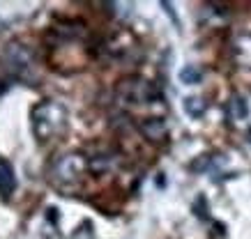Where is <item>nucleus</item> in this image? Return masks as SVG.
Wrapping results in <instances>:
<instances>
[{
  "mask_svg": "<svg viewBox=\"0 0 251 239\" xmlns=\"http://www.w3.org/2000/svg\"><path fill=\"white\" fill-rule=\"evenodd\" d=\"M67 129V108L53 99L39 101L32 108V131L39 143L53 140Z\"/></svg>",
  "mask_w": 251,
  "mask_h": 239,
  "instance_id": "1",
  "label": "nucleus"
},
{
  "mask_svg": "<svg viewBox=\"0 0 251 239\" xmlns=\"http://www.w3.org/2000/svg\"><path fill=\"white\" fill-rule=\"evenodd\" d=\"M88 170H90V166H88V159L83 154L69 152V154L58 156L51 163L49 177H51L55 189H60V191H74V189L81 186Z\"/></svg>",
  "mask_w": 251,
  "mask_h": 239,
  "instance_id": "2",
  "label": "nucleus"
},
{
  "mask_svg": "<svg viewBox=\"0 0 251 239\" xmlns=\"http://www.w3.org/2000/svg\"><path fill=\"white\" fill-rule=\"evenodd\" d=\"M115 99L120 101L122 106H150V104H157L161 101V92L159 87L148 81V78L141 76H127L122 78L118 87H115Z\"/></svg>",
  "mask_w": 251,
  "mask_h": 239,
  "instance_id": "3",
  "label": "nucleus"
},
{
  "mask_svg": "<svg viewBox=\"0 0 251 239\" xmlns=\"http://www.w3.org/2000/svg\"><path fill=\"white\" fill-rule=\"evenodd\" d=\"M136 51H138V44L129 32L120 30L104 42V53H106L111 60H118V62L131 60V58L136 55Z\"/></svg>",
  "mask_w": 251,
  "mask_h": 239,
  "instance_id": "4",
  "label": "nucleus"
},
{
  "mask_svg": "<svg viewBox=\"0 0 251 239\" xmlns=\"http://www.w3.org/2000/svg\"><path fill=\"white\" fill-rule=\"evenodd\" d=\"M51 35H55V37L65 39V42H78V39H83L85 35H88V30H85V25L81 23V21H74V19H62V21H58V23L51 28Z\"/></svg>",
  "mask_w": 251,
  "mask_h": 239,
  "instance_id": "5",
  "label": "nucleus"
},
{
  "mask_svg": "<svg viewBox=\"0 0 251 239\" xmlns=\"http://www.w3.org/2000/svg\"><path fill=\"white\" fill-rule=\"evenodd\" d=\"M138 131L152 143H164L168 138V124L164 117H143L138 122Z\"/></svg>",
  "mask_w": 251,
  "mask_h": 239,
  "instance_id": "6",
  "label": "nucleus"
},
{
  "mask_svg": "<svg viewBox=\"0 0 251 239\" xmlns=\"http://www.w3.org/2000/svg\"><path fill=\"white\" fill-rule=\"evenodd\" d=\"M230 51H233V60H235L237 67L251 69V35L249 32L237 35L233 39V44H230Z\"/></svg>",
  "mask_w": 251,
  "mask_h": 239,
  "instance_id": "7",
  "label": "nucleus"
},
{
  "mask_svg": "<svg viewBox=\"0 0 251 239\" xmlns=\"http://www.w3.org/2000/svg\"><path fill=\"white\" fill-rule=\"evenodd\" d=\"M7 55H9V62H12V69H14L16 76H21V78H32V76H30L32 60H30V53H28V48H23V46H12Z\"/></svg>",
  "mask_w": 251,
  "mask_h": 239,
  "instance_id": "8",
  "label": "nucleus"
},
{
  "mask_svg": "<svg viewBox=\"0 0 251 239\" xmlns=\"http://www.w3.org/2000/svg\"><path fill=\"white\" fill-rule=\"evenodd\" d=\"M16 191V175H14V168L7 159L0 156V198L2 200H9L12 193Z\"/></svg>",
  "mask_w": 251,
  "mask_h": 239,
  "instance_id": "9",
  "label": "nucleus"
},
{
  "mask_svg": "<svg viewBox=\"0 0 251 239\" xmlns=\"http://www.w3.org/2000/svg\"><path fill=\"white\" fill-rule=\"evenodd\" d=\"M118 163H120V156L115 154V152H97V154L92 156V159H88V166H90V170H92V173H97V175H101V173H108V170H113Z\"/></svg>",
  "mask_w": 251,
  "mask_h": 239,
  "instance_id": "10",
  "label": "nucleus"
},
{
  "mask_svg": "<svg viewBox=\"0 0 251 239\" xmlns=\"http://www.w3.org/2000/svg\"><path fill=\"white\" fill-rule=\"evenodd\" d=\"M184 110L191 117H201L205 113V101L201 99V97H189V99H184Z\"/></svg>",
  "mask_w": 251,
  "mask_h": 239,
  "instance_id": "11",
  "label": "nucleus"
},
{
  "mask_svg": "<svg viewBox=\"0 0 251 239\" xmlns=\"http://www.w3.org/2000/svg\"><path fill=\"white\" fill-rule=\"evenodd\" d=\"M201 78H203V71L198 69V67H194V65H187L182 71H180V81L187 85H196L201 83Z\"/></svg>",
  "mask_w": 251,
  "mask_h": 239,
  "instance_id": "12",
  "label": "nucleus"
},
{
  "mask_svg": "<svg viewBox=\"0 0 251 239\" xmlns=\"http://www.w3.org/2000/svg\"><path fill=\"white\" fill-rule=\"evenodd\" d=\"M228 115L233 117V120H244V117H247V104H244V99L233 97V99L228 101Z\"/></svg>",
  "mask_w": 251,
  "mask_h": 239,
  "instance_id": "13",
  "label": "nucleus"
},
{
  "mask_svg": "<svg viewBox=\"0 0 251 239\" xmlns=\"http://www.w3.org/2000/svg\"><path fill=\"white\" fill-rule=\"evenodd\" d=\"M249 136H251V129H249ZM249 140H251V138H249Z\"/></svg>",
  "mask_w": 251,
  "mask_h": 239,
  "instance_id": "14",
  "label": "nucleus"
}]
</instances>
